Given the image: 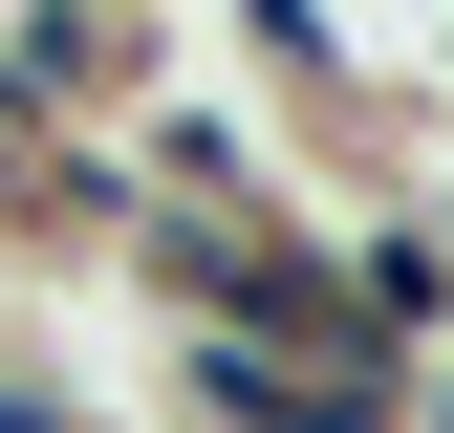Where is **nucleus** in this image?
Returning <instances> with one entry per match:
<instances>
[{"label": "nucleus", "instance_id": "f257e3e1", "mask_svg": "<svg viewBox=\"0 0 454 433\" xmlns=\"http://www.w3.org/2000/svg\"><path fill=\"white\" fill-rule=\"evenodd\" d=\"M0 433H66V390H22V368H0Z\"/></svg>", "mask_w": 454, "mask_h": 433}]
</instances>
